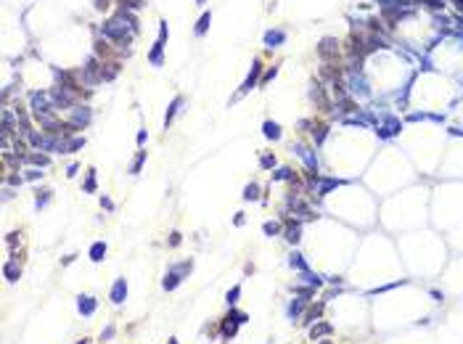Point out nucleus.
Returning <instances> with one entry per match:
<instances>
[{
  "mask_svg": "<svg viewBox=\"0 0 463 344\" xmlns=\"http://www.w3.org/2000/svg\"><path fill=\"white\" fill-rule=\"evenodd\" d=\"M101 32H103V37L114 40L122 50H125V45H130V40H133V35H135V29L130 27V24H125V19H122L119 14H116L114 19H109V22H103Z\"/></svg>",
  "mask_w": 463,
  "mask_h": 344,
  "instance_id": "obj_1",
  "label": "nucleus"
},
{
  "mask_svg": "<svg viewBox=\"0 0 463 344\" xmlns=\"http://www.w3.org/2000/svg\"><path fill=\"white\" fill-rule=\"evenodd\" d=\"M29 103H32V112L35 116H43V114H53V101H50V93H32L29 95Z\"/></svg>",
  "mask_w": 463,
  "mask_h": 344,
  "instance_id": "obj_2",
  "label": "nucleus"
},
{
  "mask_svg": "<svg viewBox=\"0 0 463 344\" xmlns=\"http://www.w3.org/2000/svg\"><path fill=\"white\" fill-rule=\"evenodd\" d=\"M291 151H294L297 157L304 159V164H307V170H310V180L315 183V180H318V159H315V154H312L304 143H294V146H291Z\"/></svg>",
  "mask_w": 463,
  "mask_h": 344,
  "instance_id": "obj_3",
  "label": "nucleus"
},
{
  "mask_svg": "<svg viewBox=\"0 0 463 344\" xmlns=\"http://www.w3.org/2000/svg\"><path fill=\"white\" fill-rule=\"evenodd\" d=\"M82 80L88 82V85H98V82L103 80V67L95 58H88V64L82 67Z\"/></svg>",
  "mask_w": 463,
  "mask_h": 344,
  "instance_id": "obj_4",
  "label": "nucleus"
},
{
  "mask_svg": "<svg viewBox=\"0 0 463 344\" xmlns=\"http://www.w3.org/2000/svg\"><path fill=\"white\" fill-rule=\"evenodd\" d=\"M400 130H402V122L397 119V116H384L379 125H376V135H379V138H392Z\"/></svg>",
  "mask_w": 463,
  "mask_h": 344,
  "instance_id": "obj_5",
  "label": "nucleus"
},
{
  "mask_svg": "<svg viewBox=\"0 0 463 344\" xmlns=\"http://www.w3.org/2000/svg\"><path fill=\"white\" fill-rule=\"evenodd\" d=\"M50 101H53L56 109H71L74 106V93L67 88H53L50 90Z\"/></svg>",
  "mask_w": 463,
  "mask_h": 344,
  "instance_id": "obj_6",
  "label": "nucleus"
},
{
  "mask_svg": "<svg viewBox=\"0 0 463 344\" xmlns=\"http://www.w3.org/2000/svg\"><path fill=\"white\" fill-rule=\"evenodd\" d=\"M318 53H321L323 61H331V58L339 56V40L336 37H323L321 45H318Z\"/></svg>",
  "mask_w": 463,
  "mask_h": 344,
  "instance_id": "obj_7",
  "label": "nucleus"
},
{
  "mask_svg": "<svg viewBox=\"0 0 463 344\" xmlns=\"http://www.w3.org/2000/svg\"><path fill=\"white\" fill-rule=\"evenodd\" d=\"M90 119H93V114H90V109L88 106H71V125H74L77 130H82V127H88L90 125Z\"/></svg>",
  "mask_w": 463,
  "mask_h": 344,
  "instance_id": "obj_8",
  "label": "nucleus"
},
{
  "mask_svg": "<svg viewBox=\"0 0 463 344\" xmlns=\"http://www.w3.org/2000/svg\"><path fill=\"white\" fill-rule=\"evenodd\" d=\"M259 74H262V64H259V61H254V64H252V72H249V77H246V80H244V85H241L238 95L249 93V90H252V88H254V85H257V82H259Z\"/></svg>",
  "mask_w": 463,
  "mask_h": 344,
  "instance_id": "obj_9",
  "label": "nucleus"
},
{
  "mask_svg": "<svg viewBox=\"0 0 463 344\" xmlns=\"http://www.w3.org/2000/svg\"><path fill=\"white\" fill-rule=\"evenodd\" d=\"M109 299H112L114 304H122L127 299V281L125 278H116L114 281V286H112V294H109Z\"/></svg>",
  "mask_w": 463,
  "mask_h": 344,
  "instance_id": "obj_10",
  "label": "nucleus"
},
{
  "mask_svg": "<svg viewBox=\"0 0 463 344\" xmlns=\"http://www.w3.org/2000/svg\"><path fill=\"white\" fill-rule=\"evenodd\" d=\"M77 310H80V315L90 318L98 310V299H95V297H77Z\"/></svg>",
  "mask_w": 463,
  "mask_h": 344,
  "instance_id": "obj_11",
  "label": "nucleus"
},
{
  "mask_svg": "<svg viewBox=\"0 0 463 344\" xmlns=\"http://www.w3.org/2000/svg\"><path fill=\"white\" fill-rule=\"evenodd\" d=\"M331 334H334V326L325 323V321H318V323H312V326H310V339L312 342L323 339V336H331Z\"/></svg>",
  "mask_w": 463,
  "mask_h": 344,
  "instance_id": "obj_12",
  "label": "nucleus"
},
{
  "mask_svg": "<svg viewBox=\"0 0 463 344\" xmlns=\"http://www.w3.org/2000/svg\"><path fill=\"white\" fill-rule=\"evenodd\" d=\"M349 88H352V93L355 95H370V90H368V82H365V77L360 72H352V80H349Z\"/></svg>",
  "mask_w": 463,
  "mask_h": 344,
  "instance_id": "obj_13",
  "label": "nucleus"
},
{
  "mask_svg": "<svg viewBox=\"0 0 463 344\" xmlns=\"http://www.w3.org/2000/svg\"><path fill=\"white\" fill-rule=\"evenodd\" d=\"M85 146V138H64L58 143V154H74Z\"/></svg>",
  "mask_w": 463,
  "mask_h": 344,
  "instance_id": "obj_14",
  "label": "nucleus"
},
{
  "mask_svg": "<svg viewBox=\"0 0 463 344\" xmlns=\"http://www.w3.org/2000/svg\"><path fill=\"white\" fill-rule=\"evenodd\" d=\"M3 275L8 278L11 283L14 281H19V278H22V268H19V259L14 257V259H8V262L3 265Z\"/></svg>",
  "mask_w": 463,
  "mask_h": 344,
  "instance_id": "obj_15",
  "label": "nucleus"
},
{
  "mask_svg": "<svg viewBox=\"0 0 463 344\" xmlns=\"http://www.w3.org/2000/svg\"><path fill=\"white\" fill-rule=\"evenodd\" d=\"M238 326H241V323H238L231 313H228V318L223 321V339H233V336L238 334Z\"/></svg>",
  "mask_w": 463,
  "mask_h": 344,
  "instance_id": "obj_16",
  "label": "nucleus"
},
{
  "mask_svg": "<svg viewBox=\"0 0 463 344\" xmlns=\"http://www.w3.org/2000/svg\"><path fill=\"white\" fill-rule=\"evenodd\" d=\"M299 238H302V225H299V220H291V223L286 225V241L299 244Z\"/></svg>",
  "mask_w": 463,
  "mask_h": 344,
  "instance_id": "obj_17",
  "label": "nucleus"
},
{
  "mask_svg": "<svg viewBox=\"0 0 463 344\" xmlns=\"http://www.w3.org/2000/svg\"><path fill=\"white\" fill-rule=\"evenodd\" d=\"M286 40V32L283 29H270V32H265V45L267 48H278Z\"/></svg>",
  "mask_w": 463,
  "mask_h": 344,
  "instance_id": "obj_18",
  "label": "nucleus"
},
{
  "mask_svg": "<svg viewBox=\"0 0 463 344\" xmlns=\"http://www.w3.org/2000/svg\"><path fill=\"white\" fill-rule=\"evenodd\" d=\"M180 281H183V275L169 268V270H167V275H164V281H162V286H164V291H175V289L180 286Z\"/></svg>",
  "mask_w": 463,
  "mask_h": 344,
  "instance_id": "obj_19",
  "label": "nucleus"
},
{
  "mask_svg": "<svg viewBox=\"0 0 463 344\" xmlns=\"http://www.w3.org/2000/svg\"><path fill=\"white\" fill-rule=\"evenodd\" d=\"M304 307H307V299H304V297H302V299H294V302H291L286 313H289V318H291V321H297V318L304 313Z\"/></svg>",
  "mask_w": 463,
  "mask_h": 344,
  "instance_id": "obj_20",
  "label": "nucleus"
},
{
  "mask_svg": "<svg viewBox=\"0 0 463 344\" xmlns=\"http://www.w3.org/2000/svg\"><path fill=\"white\" fill-rule=\"evenodd\" d=\"M262 133H265V138L278 140V138H281V125H278V122H270V119H267L265 125H262Z\"/></svg>",
  "mask_w": 463,
  "mask_h": 344,
  "instance_id": "obj_21",
  "label": "nucleus"
},
{
  "mask_svg": "<svg viewBox=\"0 0 463 344\" xmlns=\"http://www.w3.org/2000/svg\"><path fill=\"white\" fill-rule=\"evenodd\" d=\"M318 183H321V185H318V196H325V193H328L331 188L342 185L344 180H336V178H325V180H321V178H318Z\"/></svg>",
  "mask_w": 463,
  "mask_h": 344,
  "instance_id": "obj_22",
  "label": "nucleus"
},
{
  "mask_svg": "<svg viewBox=\"0 0 463 344\" xmlns=\"http://www.w3.org/2000/svg\"><path fill=\"white\" fill-rule=\"evenodd\" d=\"M321 313H323V302H321V304H315V307H310L307 313H304L302 326H312V323H318V318H321Z\"/></svg>",
  "mask_w": 463,
  "mask_h": 344,
  "instance_id": "obj_23",
  "label": "nucleus"
},
{
  "mask_svg": "<svg viewBox=\"0 0 463 344\" xmlns=\"http://www.w3.org/2000/svg\"><path fill=\"white\" fill-rule=\"evenodd\" d=\"M299 281H302V283H307V286H312V289H321L323 286V278L321 275H315V273H310V270H304L302 273V278H299Z\"/></svg>",
  "mask_w": 463,
  "mask_h": 344,
  "instance_id": "obj_24",
  "label": "nucleus"
},
{
  "mask_svg": "<svg viewBox=\"0 0 463 344\" xmlns=\"http://www.w3.org/2000/svg\"><path fill=\"white\" fill-rule=\"evenodd\" d=\"M180 106H183V98L178 95V98H175L172 103H169V109H167V114H164V127L172 125V119H175V114L180 112Z\"/></svg>",
  "mask_w": 463,
  "mask_h": 344,
  "instance_id": "obj_25",
  "label": "nucleus"
},
{
  "mask_svg": "<svg viewBox=\"0 0 463 344\" xmlns=\"http://www.w3.org/2000/svg\"><path fill=\"white\" fill-rule=\"evenodd\" d=\"M310 98L315 101V103H318V106H321V109H325V106H328V101H325V95H323V88L318 85V82H315V85L310 88Z\"/></svg>",
  "mask_w": 463,
  "mask_h": 344,
  "instance_id": "obj_26",
  "label": "nucleus"
},
{
  "mask_svg": "<svg viewBox=\"0 0 463 344\" xmlns=\"http://www.w3.org/2000/svg\"><path fill=\"white\" fill-rule=\"evenodd\" d=\"M103 257H106V244L95 241L93 246H90V259H93V262H101Z\"/></svg>",
  "mask_w": 463,
  "mask_h": 344,
  "instance_id": "obj_27",
  "label": "nucleus"
},
{
  "mask_svg": "<svg viewBox=\"0 0 463 344\" xmlns=\"http://www.w3.org/2000/svg\"><path fill=\"white\" fill-rule=\"evenodd\" d=\"M289 265H291V268H294V270H299V273H304V270H310V265H307V262H304V257H302V254H299V252H294V254H291V257H289Z\"/></svg>",
  "mask_w": 463,
  "mask_h": 344,
  "instance_id": "obj_28",
  "label": "nucleus"
},
{
  "mask_svg": "<svg viewBox=\"0 0 463 344\" xmlns=\"http://www.w3.org/2000/svg\"><path fill=\"white\" fill-rule=\"evenodd\" d=\"M162 50H164V40H156V43H154L151 56H148V58H151V64H154V67H162Z\"/></svg>",
  "mask_w": 463,
  "mask_h": 344,
  "instance_id": "obj_29",
  "label": "nucleus"
},
{
  "mask_svg": "<svg viewBox=\"0 0 463 344\" xmlns=\"http://www.w3.org/2000/svg\"><path fill=\"white\" fill-rule=\"evenodd\" d=\"M27 161L29 164H37V167H48L50 157H45V154H27Z\"/></svg>",
  "mask_w": 463,
  "mask_h": 344,
  "instance_id": "obj_30",
  "label": "nucleus"
},
{
  "mask_svg": "<svg viewBox=\"0 0 463 344\" xmlns=\"http://www.w3.org/2000/svg\"><path fill=\"white\" fill-rule=\"evenodd\" d=\"M262 233L265 236H278V233H281V223H278V220H267L262 225Z\"/></svg>",
  "mask_w": 463,
  "mask_h": 344,
  "instance_id": "obj_31",
  "label": "nucleus"
},
{
  "mask_svg": "<svg viewBox=\"0 0 463 344\" xmlns=\"http://www.w3.org/2000/svg\"><path fill=\"white\" fill-rule=\"evenodd\" d=\"M310 133H312V138H315V143H323L325 135H328V127H325V125H312Z\"/></svg>",
  "mask_w": 463,
  "mask_h": 344,
  "instance_id": "obj_32",
  "label": "nucleus"
},
{
  "mask_svg": "<svg viewBox=\"0 0 463 344\" xmlns=\"http://www.w3.org/2000/svg\"><path fill=\"white\" fill-rule=\"evenodd\" d=\"M273 180H291V183H294L297 175H294V170H289V167H281L278 172H273Z\"/></svg>",
  "mask_w": 463,
  "mask_h": 344,
  "instance_id": "obj_33",
  "label": "nucleus"
},
{
  "mask_svg": "<svg viewBox=\"0 0 463 344\" xmlns=\"http://www.w3.org/2000/svg\"><path fill=\"white\" fill-rule=\"evenodd\" d=\"M259 199V185L257 183H249L244 188V201H257Z\"/></svg>",
  "mask_w": 463,
  "mask_h": 344,
  "instance_id": "obj_34",
  "label": "nucleus"
},
{
  "mask_svg": "<svg viewBox=\"0 0 463 344\" xmlns=\"http://www.w3.org/2000/svg\"><path fill=\"white\" fill-rule=\"evenodd\" d=\"M209 24H212V14H204V16L199 19V24H196V35L201 37L207 29H209Z\"/></svg>",
  "mask_w": 463,
  "mask_h": 344,
  "instance_id": "obj_35",
  "label": "nucleus"
},
{
  "mask_svg": "<svg viewBox=\"0 0 463 344\" xmlns=\"http://www.w3.org/2000/svg\"><path fill=\"white\" fill-rule=\"evenodd\" d=\"M143 161H146V151H138L135 161L130 164V175H138V172H140V167H143Z\"/></svg>",
  "mask_w": 463,
  "mask_h": 344,
  "instance_id": "obj_36",
  "label": "nucleus"
},
{
  "mask_svg": "<svg viewBox=\"0 0 463 344\" xmlns=\"http://www.w3.org/2000/svg\"><path fill=\"white\" fill-rule=\"evenodd\" d=\"M172 270H175V273H180V275L185 278L188 273L193 270V262H191V259H185V262H180V265H172Z\"/></svg>",
  "mask_w": 463,
  "mask_h": 344,
  "instance_id": "obj_37",
  "label": "nucleus"
},
{
  "mask_svg": "<svg viewBox=\"0 0 463 344\" xmlns=\"http://www.w3.org/2000/svg\"><path fill=\"white\" fill-rule=\"evenodd\" d=\"M48 201H50V191H37V199H35L37 209H43V206H48Z\"/></svg>",
  "mask_w": 463,
  "mask_h": 344,
  "instance_id": "obj_38",
  "label": "nucleus"
},
{
  "mask_svg": "<svg viewBox=\"0 0 463 344\" xmlns=\"http://www.w3.org/2000/svg\"><path fill=\"white\" fill-rule=\"evenodd\" d=\"M238 297H241V286H233V289H231V291H228V294H225V302H228V304H231V307H233V304L238 302Z\"/></svg>",
  "mask_w": 463,
  "mask_h": 344,
  "instance_id": "obj_39",
  "label": "nucleus"
},
{
  "mask_svg": "<svg viewBox=\"0 0 463 344\" xmlns=\"http://www.w3.org/2000/svg\"><path fill=\"white\" fill-rule=\"evenodd\" d=\"M259 164H262V170H273V167H276V157H273V154H262V157H259Z\"/></svg>",
  "mask_w": 463,
  "mask_h": 344,
  "instance_id": "obj_40",
  "label": "nucleus"
},
{
  "mask_svg": "<svg viewBox=\"0 0 463 344\" xmlns=\"http://www.w3.org/2000/svg\"><path fill=\"white\" fill-rule=\"evenodd\" d=\"M85 191L93 193L95 191V170H88V180H85Z\"/></svg>",
  "mask_w": 463,
  "mask_h": 344,
  "instance_id": "obj_41",
  "label": "nucleus"
},
{
  "mask_svg": "<svg viewBox=\"0 0 463 344\" xmlns=\"http://www.w3.org/2000/svg\"><path fill=\"white\" fill-rule=\"evenodd\" d=\"M143 5V0H122V8L125 11H138Z\"/></svg>",
  "mask_w": 463,
  "mask_h": 344,
  "instance_id": "obj_42",
  "label": "nucleus"
},
{
  "mask_svg": "<svg viewBox=\"0 0 463 344\" xmlns=\"http://www.w3.org/2000/svg\"><path fill=\"white\" fill-rule=\"evenodd\" d=\"M294 291H297L299 297H304V299H310V297H315V289H312V286H297Z\"/></svg>",
  "mask_w": 463,
  "mask_h": 344,
  "instance_id": "obj_43",
  "label": "nucleus"
},
{
  "mask_svg": "<svg viewBox=\"0 0 463 344\" xmlns=\"http://www.w3.org/2000/svg\"><path fill=\"white\" fill-rule=\"evenodd\" d=\"M114 331H116V328H114V323H109V326L101 331V342H109V339L114 336Z\"/></svg>",
  "mask_w": 463,
  "mask_h": 344,
  "instance_id": "obj_44",
  "label": "nucleus"
},
{
  "mask_svg": "<svg viewBox=\"0 0 463 344\" xmlns=\"http://www.w3.org/2000/svg\"><path fill=\"white\" fill-rule=\"evenodd\" d=\"M231 315H233V318H236V321L241 323V326H244V323H246V321H249V315H246V313H238V310H233V307H231Z\"/></svg>",
  "mask_w": 463,
  "mask_h": 344,
  "instance_id": "obj_45",
  "label": "nucleus"
},
{
  "mask_svg": "<svg viewBox=\"0 0 463 344\" xmlns=\"http://www.w3.org/2000/svg\"><path fill=\"white\" fill-rule=\"evenodd\" d=\"M180 241H183V236H180L178 230H172V233H169V246H180Z\"/></svg>",
  "mask_w": 463,
  "mask_h": 344,
  "instance_id": "obj_46",
  "label": "nucleus"
},
{
  "mask_svg": "<svg viewBox=\"0 0 463 344\" xmlns=\"http://www.w3.org/2000/svg\"><path fill=\"white\" fill-rule=\"evenodd\" d=\"M276 74H278V67H273L270 72H267V74L262 77V85H267V82H270V80H273V77H276Z\"/></svg>",
  "mask_w": 463,
  "mask_h": 344,
  "instance_id": "obj_47",
  "label": "nucleus"
},
{
  "mask_svg": "<svg viewBox=\"0 0 463 344\" xmlns=\"http://www.w3.org/2000/svg\"><path fill=\"white\" fill-rule=\"evenodd\" d=\"M24 178H27V180H37V178H43V172H40V170H29Z\"/></svg>",
  "mask_w": 463,
  "mask_h": 344,
  "instance_id": "obj_48",
  "label": "nucleus"
},
{
  "mask_svg": "<svg viewBox=\"0 0 463 344\" xmlns=\"http://www.w3.org/2000/svg\"><path fill=\"white\" fill-rule=\"evenodd\" d=\"M22 180H24L22 175H11V178H8V183H11V185H22Z\"/></svg>",
  "mask_w": 463,
  "mask_h": 344,
  "instance_id": "obj_49",
  "label": "nucleus"
},
{
  "mask_svg": "<svg viewBox=\"0 0 463 344\" xmlns=\"http://www.w3.org/2000/svg\"><path fill=\"white\" fill-rule=\"evenodd\" d=\"M101 204H103V206H106V209H114V201H112V199H109V196H101Z\"/></svg>",
  "mask_w": 463,
  "mask_h": 344,
  "instance_id": "obj_50",
  "label": "nucleus"
},
{
  "mask_svg": "<svg viewBox=\"0 0 463 344\" xmlns=\"http://www.w3.org/2000/svg\"><path fill=\"white\" fill-rule=\"evenodd\" d=\"M429 5H432V8H442V5H445V0H426Z\"/></svg>",
  "mask_w": 463,
  "mask_h": 344,
  "instance_id": "obj_51",
  "label": "nucleus"
},
{
  "mask_svg": "<svg viewBox=\"0 0 463 344\" xmlns=\"http://www.w3.org/2000/svg\"><path fill=\"white\" fill-rule=\"evenodd\" d=\"M77 170H80V167H77V164H69V170H67V178H74V175H77Z\"/></svg>",
  "mask_w": 463,
  "mask_h": 344,
  "instance_id": "obj_52",
  "label": "nucleus"
},
{
  "mask_svg": "<svg viewBox=\"0 0 463 344\" xmlns=\"http://www.w3.org/2000/svg\"><path fill=\"white\" fill-rule=\"evenodd\" d=\"M146 138H148V135H146V130H140V133H138V146L146 143Z\"/></svg>",
  "mask_w": 463,
  "mask_h": 344,
  "instance_id": "obj_53",
  "label": "nucleus"
},
{
  "mask_svg": "<svg viewBox=\"0 0 463 344\" xmlns=\"http://www.w3.org/2000/svg\"><path fill=\"white\" fill-rule=\"evenodd\" d=\"M233 223H236V225H244V223H246V220H244V212H238V215L233 217Z\"/></svg>",
  "mask_w": 463,
  "mask_h": 344,
  "instance_id": "obj_54",
  "label": "nucleus"
},
{
  "mask_svg": "<svg viewBox=\"0 0 463 344\" xmlns=\"http://www.w3.org/2000/svg\"><path fill=\"white\" fill-rule=\"evenodd\" d=\"M8 244H11V246L19 244V233H11V236H8Z\"/></svg>",
  "mask_w": 463,
  "mask_h": 344,
  "instance_id": "obj_55",
  "label": "nucleus"
},
{
  "mask_svg": "<svg viewBox=\"0 0 463 344\" xmlns=\"http://www.w3.org/2000/svg\"><path fill=\"white\" fill-rule=\"evenodd\" d=\"M106 5H109V0H95V8H98V11H103Z\"/></svg>",
  "mask_w": 463,
  "mask_h": 344,
  "instance_id": "obj_56",
  "label": "nucleus"
},
{
  "mask_svg": "<svg viewBox=\"0 0 463 344\" xmlns=\"http://www.w3.org/2000/svg\"><path fill=\"white\" fill-rule=\"evenodd\" d=\"M74 257H77V254H69V257H64V259H61V265H71V262H74Z\"/></svg>",
  "mask_w": 463,
  "mask_h": 344,
  "instance_id": "obj_57",
  "label": "nucleus"
},
{
  "mask_svg": "<svg viewBox=\"0 0 463 344\" xmlns=\"http://www.w3.org/2000/svg\"><path fill=\"white\" fill-rule=\"evenodd\" d=\"M455 5H458V11L463 14V0H455Z\"/></svg>",
  "mask_w": 463,
  "mask_h": 344,
  "instance_id": "obj_58",
  "label": "nucleus"
},
{
  "mask_svg": "<svg viewBox=\"0 0 463 344\" xmlns=\"http://www.w3.org/2000/svg\"><path fill=\"white\" fill-rule=\"evenodd\" d=\"M167 344H178V339H175V336H172V339H169V342H167Z\"/></svg>",
  "mask_w": 463,
  "mask_h": 344,
  "instance_id": "obj_59",
  "label": "nucleus"
},
{
  "mask_svg": "<svg viewBox=\"0 0 463 344\" xmlns=\"http://www.w3.org/2000/svg\"><path fill=\"white\" fill-rule=\"evenodd\" d=\"M77 344H90V342H88V339H82V342H77Z\"/></svg>",
  "mask_w": 463,
  "mask_h": 344,
  "instance_id": "obj_60",
  "label": "nucleus"
},
{
  "mask_svg": "<svg viewBox=\"0 0 463 344\" xmlns=\"http://www.w3.org/2000/svg\"><path fill=\"white\" fill-rule=\"evenodd\" d=\"M321 344H334V342H321Z\"/></svg>",
  "mask_w": 463,
  "mask_h": 344,
  "instance_id": "obj_61",
  "label": "nucleus"
},
{
  "mask_svg": "<svg viewBox=\"0 0 463 344\" xmlns=\"http://www.w3.org/2000/svg\"><path fill=\"white\" fill-rule=\"evenodd\" d=\"M199 5H204V0H199Z\"/></svg>",
  "mask_w": 463,
  "mask_h": 344,
  "instance_id": "obj_62",
  "label": "nucleus"
}]
</instances>
